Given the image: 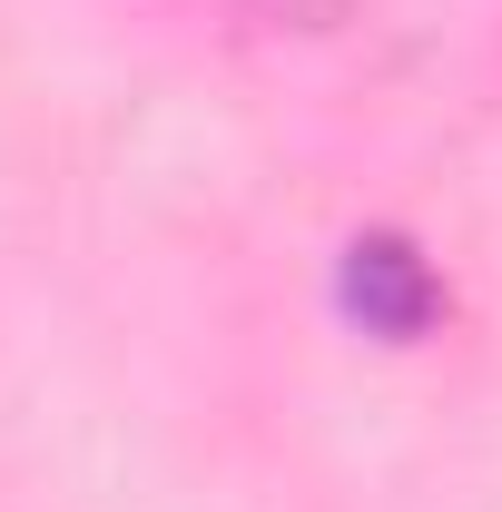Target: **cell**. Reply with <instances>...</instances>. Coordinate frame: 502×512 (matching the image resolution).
<instances>
[{
	"instance_id": "cell-1",
	"label": "cell",
	"mask_w": 502,
	"mask_h": 512,
	"mask_svg": "<svg viewBox=\"0 0 502 512\" xmlns=\"http://www.w3.org/2000/svg\"><path fill=\"white\" fill-rule=\"evenodd\" d=\"M345 306L375 325V335H424V316L443 306V286H434V266L414 247L355 237V247H345Z\"/></svg>"
},
{
	"instance_id": "cell-2",
	"label": "cell",
	"mask_w": 502,
	"mask_h": 512,
	"mask_svg": "<svg viewBox=\"0 0 502 512\" xmlns=\"http://www.w3.org/2000/svg\"><path fill=\"white\" fill-rule=\"evenodd\" d=\"M266 10H306V0H266Z\"/></svg>"
}]
</instances>
